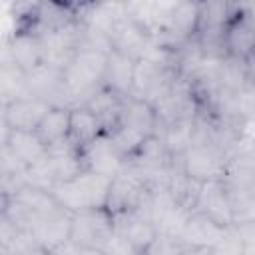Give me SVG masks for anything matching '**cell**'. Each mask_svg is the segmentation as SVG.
I'll return each mask as SVG.
<instances>
[{"instance_id":"3","label":"cell","mask_w":255,"mask_h":255,"mask_svg":"<svg viewBox=\"0 0 255 255\" xmlns=\"http://www.w3.org/2000/svg\"><path fill=\"white\" fill-rule=\"evenodd\" d=\"M185 177L195 183L217 181L223 177L227 167V155L213 143H191L179 157H173Z\"/></svg>"},{"instance_id":"23","label":"cell","mask_w":255,"mask_h":255,"mask_svg":"<svg viewBox=\"0 0 255 255\" xmlns=\"http://www.w3.org/2000/svg\"><path fill=\"white\" fill-rule=\"evenodd\" d=\"M12 199L22 203L26 209H30L36 217L52 211L54 207H58L54 195L50 191H44V189H36V187H30V185H22L18 191L12 193Z\"/></svg>"},{"instance_id":"28","label":"cell","mask_w":255,"mask_h":255,"mask_svg":"<svg viewBox=\"0 0 255 255\" xmlns=\"http://www.w3.org/2000/svg\"><path fill=\"white\" fill-rule=\"evenodd\" d=\"M8 135H10V128L6 126L4 118L0 116V147H4L8 143Z\"/></svg>"},{"instance_id":"27","label":"cell","mask_w":255,"mask_h":255,"mask_svg":"<svg viewBox=\"0 0 255 255\" xmlns=\"http://www.w3.org/2000/svg\"><path fill=\"white\" fill-rule=\"evenodd\" d=\"M52 255H102V251L76 245V243H72V241L68 239L66 243H62V245H58L56 249H52Z\"/></svg>"},{"instance_id":"31","label":"cell","mask_w":255,"mask_h":255,"mask_svg":"<svg viewBox=\"0 0 255 255\" xmlns=\"http://www.w3.org/2000/svg\"><path fill=\"white\" fill-rule=\"evenodd\" d=\"M0 116H2V108H0Z\"/></svg>"},{"instance_id":"15","label":"cell","mask_w":255,"mask_h":255,"mask_svg":"<svg viewBox=\"0 0 255 255\" xmlns=\"http://www.w3.org/2000/svg\"><path fill=\"white\" fill-rule=\"evenodd\" d=\"M46 159L50 163V169L54 173L56 183L70 181L86 169L82 149L76 147L70 139H62V141L50 145L48 151H46Z\"/></svg>"},{"instance_id":"9","label":"cell","mask_w":255,"mask_h":255,"mask_svg":"<svg viewBox=\"0 0 255 255\" xmlns=\"http://www.w3.org/2000/svg\"><path fill=\"white\" fill-rule=\"evenodd\" d=\"M28 96H34L48 106H64L72 108L70 98L64 88L62 70L50 64H42L34 72L28 74Z\"/></svg>"},{"instance_id":"1","label":"cell","mask_w":255,"mask_h":255,"mask_svg":"<svg viewBox=\"0 0 255 255\" xmlns=\"http://www.w3.org/2000/svg\"><path fill=\"white\" fill-rule=\"evenodd\" d=\"M110 183H112L110 177L84 169L78 177L56 183L50 193L54 195L60 207H64L70 213H76L90 207H106Z\"/></svg>"},{"instance_id":"25","label":"cell","mask_w":255,"mask_h":255,"mask_svg":"<svg viewBox=\"0 0 255 255\" xmlns=\"http://www.w3.org/2000/svg\"><path fill=\"white\" fill-rule=\"evenodd\" d=\"M22 233L24 231L12 221V217L6 211L0 213V251H10Z\"/></svg>"},{"instance_id":"22","label":"cell","mask_w":255,"mask_h":255,"mask_svg":"<svg viewBox=\"0 0 255 255\" xmlns=\"http://www.w3.org/2000/svg\"><path fill=\"white\" fill-rule=\"evenodd\" d=\"M28 96V74L10 60L0 62V108Z\"/></svg>"},{"instance_id":"6","label":"cell","mask_w":255,"mask_h":255,"mask_svg":"<svg viewBox=\"0 0 255 255\" xmlns=\"http://www.w3.org/2000/svg\"><path fill=\"white\" fill-rule=\"evenodd\" d=\"M110 42H112V50L129 56L133 60H139L145 56V52L151 46V34L128 12V6L124 10V14L114 22V26L110 28Z\"/></svg>"},{"instance_id":"14","label":"cell","mask_w":255,"mask_h":255,"mask_svg":"<svg viewBox=\"0 0 255 255\" xmlns=\"http://www.w3.org/2000/svg\"><path fill=\"white\" fill-rule=\"evenodd\" d=\"M82 157H84V165L88 171L100 173V175L110 177V179L116 177L118 173H122L126 167V161L114 149V145L110 143L106 133L102 137H98L96 141H92L88 147H84Z\"/></svg>"},{"instance_id":"24","label":"cell","mask_w":255,"mask_h":255,"mask_svg":"<svg viewBox=\"0 0 255 255\" xmlns=\"http://www.w3.org/2000/svg\"><path fill=\"white\" fill-rule=\"evenodd\" d=\"M106 135H108L110 143H112L114 149L122 155V159H124L126 163L135 155V151L139 149L141 141L145 139L143 135H139V133H135V131H131V129H128V128H124V126H120V124H116L110 131H106Z\"/></svg>"},{"instance_id":"2","label":"cell","mask_w":255,"mask_h":255,"mask_svg":"<svg viewBox=\"0 0 255 255\" xmlns=\"http://www.w3.org/2000/svg\"><path fill=\"white\" fill-rule=\"evenodd\" d=\"M108 54L94 50H76V54L62 68V80L72 108L80 106L90 92L102 86Z\"/></svg>"},{"instance_id":"12","label":"cell","mask_w":255,"mask_h":255,"mask_svg":"<svg viewBox=\"0 0 255 255\" xmlns=\"http://www.w3.org/2000/svg\"><path fill=\"white\" fill-rule=\"evenodd\" d=\"M8 60L16 64L22 72L30 74L44 64V48L38 34L32 32H12L6 42Z\"/></svg>"},{"instance_id":"21","label":"cell","mask_w":255,"mask_h":255,"mask_svg":"<svg viewBox=\"0 0 255 255\" xmlns=\"http://www.w3.org/2000/svg\"><path fill=\"white\" fill-rule=\"evenodd\" d=\"M6 147L26 167H30L32 163L40 161L48 151V147L42 143V139L36 135V131H14V129H10Z\"/></svg>"},{"instance_id":"20","label":"cell","mask_w":255,"mask_h":255,"mask_svg":"<svg viewBox=\"0 0 255 255\" xmlns=\"http://www.w3.org/2000/svg\"><path fill=\"white\" fill-rule=\"evenodd\" d=\"M68 133H70V108L64 106L50 108L36 128V135L42 139L46 147L62 139H68Z\"/></svg>"},{"instance_id":"5","label":"cell","mask_w":255,"mask_h":255,"mask_svg":"<svg viewBox=\"0 0 255 255\" xmlns=\"http://www.w3.org/2000/svg\"><path fill=\"white\" fill-rule=\"evenodd\" d=\"M114 231V215L106 207H90L72 213L68 239L76 245L102 249L106 239Z\"/></svg>"},{"instance_id":"4","label":"cell","mask_w":255,"mask_h":255,"mask_svg":"<svg viewBox=\"0 0 255 255\" xmlns=\"http://www.w3.org/2000/svg\"><path fill=\"white\" fill-rule=\"evenodd\" d=\"M221 48L225 58L251 66L255 54V20L249 4H235L221 38Z\"/></svg>"},{"instance_id":"18","label":"cell","mask_w":255,"mask_h":255,"mask_svg":"<svg viewBox=\"0 0 255 255\" xmlns=\"http://www.w3.org/2000/svg\"><path fill=\"white\" fill-rule=\"evenodd\" d=\"M133 66L135 60L129 56H124L116 50H110L106 58V70L102 76V86L110 88L122 98L131 96V80H133Z\"/></svg>"},{"instance_id":"19","label":"cell","mask_w":255,"mask_h":255,"mask_svg":"<svg viewBox=\"0 0 255 255\" xmlns=\"http://www.w3.org/2000/svg\"><path fill=\"white\" fill-rule=\"evenodd\" d=\"M102 135H104V126L90 110H86L82 106L70 108V133H68V139L76 147L84 149V147H88L92 141H96Z\"/></svg>"},{"instance_id":"29","label":"cell","mask_w":255,"mask_h":255,"mask_svg":"<svg viewBox=\"0 0 255 255\" xmlns=\"http://www.w3.org/2000/svg\"><path fill=\"white\" fill-rule=\"evenodd\" d=\"M8 203H10V195L4 189H0V213H4L8 209Z\"/></svg>"},{"instance_id":"8","label":"cell","mask_w":255,"mask_h":255,"mask_svg":"<svg viewBox=\"0 0 255 255\" xmlns=\"http://www.w3.org/2000/svg\"><path fill=\"white\" fill-rule=\"evenodd\" d=\"M114 231L124 235L141 255H145L161 235L155 221L141 211L114 215Z\"/></svg>"},{"instance_id":"10","label":"cell","mask_w":255,"mask_h":255,"mask_svg":"<svg viewBox=\"0 0 255 255\" xmlns=\"http://www.w3.org/2000/svg\"><path fill=\"white\" fill-rule=\"evenodd\" d=\"M231 229H223L211 219H207L201 213H187L181 221V227L177 231V237L183 245H195V247H217L221 245Z\"/></svg>"},{"instance_id":"7","label":"cell","mask_w":255,"mask_h":255,"mask_svg":"<svg viewBox=\"0 0 255 255\" xmlns=\"http://www.w3.org/2000/svg\"><path fill=\"white\" fill-rule=\"evenodd\" d=\"M191 211L205 215L207 219H211L213 223H217L223 229L233 227V211H231L227 189H225L221 179L207 181V183L199 185V191H197V197H195Z\"/></svg>"},{"instance_id":"11","label":"cell","mask_w":255,"mask_h":255,"mask_svg":"<svg viewBox=\"0 0 255 255\" xmlns=\"http://www.w3.org/2000/svg\"><path fill=\"white\" fill-rule=\"evenodd\" d=\"M50 108L52 106L34 96H22L2 108V118L6 126L14 131H36L38 124Z\"/></svg>"},{"instance_id":"17","label":"cell","mask_w":255,"mask_h":255,"mask_svg":"<svg viewBox=\"0 0 255 255\" xmlns=\"http://www.w3.org/2000/svg\"><path fill=\"white\" fill-rule=\"evenodd\" d=\"M124 100L122 96H118L116 92H112L110 88L106 86H98L94 92H90L84 100H82V108L90 110L104 126V133L110 131L116 124H118V118H120V112H122V106H124Z\"/></svg>"},{"instance_id":"13","label":"cell","mask_w":255,"mask_h":255,"mask_svg":"<svg viewBox=\"0 0 255 255\" xmlns=\"http://www.w3.org/2000/svg\"><path fill=\"white\" fill-rule=\"evenodd\" d=\"M70 219H72V213L60 205L54 207L52 211L40 215L32 229L36 243L50 251L56 249L58 245L66 243L68 235H70Z\"/></svg>"},{"instance_id":"30","label":"cell","mask_w":255,"mask_h":255,"mask_svg":"<svg viewBox=\"0 0 255 255\" xmlns=\"http://www.w3.org/2000/svg\"><path fill=\"white\" fill-rule=\"evenodd\" d=\"M28 255H52V251H50V249H44V247H36V249H32Z\"/></svg>"},{"instance_id":"26","label":"cell","mask_w":255,"mask_h":255,"mask_svg":"<svg viewBox=\"0 0 255 255\" xmlns=\"http://www.w3.org/2000/svg\"><path fill=\"white\" fill-rule=\"evenodd\" d=\"M102 255H141L124 235H120L118 231H112V235L106 239V243L102 245Z\"/></svg>"},{"instance_id":"16","label":"cell","mask_w":255,"mask_h":255,"mask_svg":"<svg viewBox=\"0 0 255 255\" xmlns=\"http://www.w3.org/2000/svg\"><path fill=\"white\" fill-rule=\"evenodd\" d=\"M118 124L143 135V137H149V135H155L157 133V114H155V108L145 102V100H139V98H126L124 100V106H122V112H120V118H118Z\"/></svg>"}]
</instances>
